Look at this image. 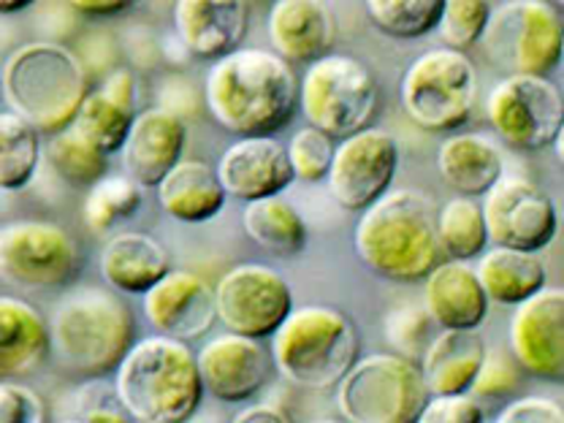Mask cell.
<instances>
[{
    "label": "cell",
    "instance_id": "6da1fadb",
    "mask_svg": "<svg viewBox=\"0 0 564 423\" xmlns=\"http://www.w3.org/2000/svg\"><path fill=\"white\" fill-rule=\"evenodd\" d=\"M302 79L278 52L242 46L215 61L204 82L209 117L239 139L272 137L293 120Z\"/></svg>",
    "mask_w": 564,
    "mask_h": 423
},
{
    "label": "cell",
    "instance_id": "7a4b0ae2",
    "mask_svg": "<svg viewBox=\"0 0 564 423\" xmlns=\"http://www.w3.org/2000/svg\"><path fill=\"white\" fill-rule=\"evenodd\" d=\"M52 361L68 378L98 380L117 372L137 345V321L117 291L82 285L63 293L50 317Z\"/></svg>",
    "mask_w": 564,
    "mask_h": 423
},
{
    "label": "cell",
    "instance_id": "3957f363",
    "mask_svg": "<svg viewBox=\"0 0 564 423\" xmlns=\"http://www.w3.org/2000/svg\"><path fill=\"white\" fill-rule=\"evenodd\" d=\"M356 256L369 272L393 282L426 280L443 263L437 212L421 191L399 187L361 212L352 231Z\"/></svg>",
    "mask_w": 564,
    "mask_h": 423
},
{
    "label": "cell",
    "instance_id": "277c9868",
    "mask_svg": "<svg viewBox=\"0 0 564 423\" xmlns=\"http://www.w3.org/2000/svg\"><path fill=\"white\" fill-rule=\"evenodd\" d=\"M90 93L85 61L55 41L17 46L3 63L6 104L44 137L70 128Z\"/></svg>",
    "mask_w": 564,
    "mask_h": 423
},
{
    "label": "cell",
    "instance_id": "5b68a950",
    "mask_svg": "<svg viewBox=\"0 0 564 423\" xmlns=\"http://www.w3.org/2000/svg\"><path fill=\"white\" fill-rule=\"evenodd\" d=\"M111 380L137 423H187L207 393L191 345L163 334L137 339Z\"/></svg>",
    "mask_w": 564,
    "mask_h": 423
},
{
    "label": "cell",
    "instance_id": "8992f818",
    "mask_svg": "<svg viewBox=\"0 0 564 423\" xmlns=\"http://www.w3.org/2000/svg\"><path fill=\"white\" fill-rule=\"evenodd\" d=\"M278 375L304 391H326L361 358V337L348 313L328 304L296 307L272 337Z\"/></svg>",
    "mask_w": 564,
    "mask_h": 423
},
{
    "label": "cell",
    "instance_id": "52a82bcc",
    "mask_svg": "<svg viewBox=\"0 0 564 423\" xmlns=\"http://www.w3.org/2000/svg\"><path fill=\"white\" fill-rule=\"evenodd\" d=\"M399 101L410 122L432 133L462 128L478 106V70L464 52L437 46L404 68Z\"/></svg>",
    "mask_w": 564,
    "mask_h": 423
},
{
    "label": "cell",
    "instance_id": "ba28073f",
    "mask_svg": "<svg viewBox=\"0 0 564 423\" xmlns=\"http://www.w3.org/2000/svg\"><path fill=\"white\" fill-rule=\"evenodd\" d=\"M378 106V79L358 57L332 52L304 70L299 109L307 117V126L328 133L334 141H345L352 133L372 128Z\"/></svg>",
    "mask_w": 564,
    "mask_h": 423
},
{
    "label": "cell",
    "instance_id": "9c48e42d",
    "mask_svg": "<svg viewBox=\"0 0 564 423\" xmlns=\"http://www.w3.org/2000/svg\"><path fill=\"white\" fill-rule=\"evenodd\" d=\"M429 399L421 364L397 352H372L358 358L334 402L348 423H415Z\"/></svg>",
    "mask_w": 564,
    "mask_h": 423
},
{
    "label": "cell",
    "instance_id": "30bf717a",
    "mask_svg": "<svg viewBox=\"0 0 564 423\" xmlns=\"http://www.w3.org/2000/svg\"><path fill=\"white\" fill-rule=\"evenodd\" d=\"M564 17L549 0H513L491 14L484 50L508 76H545L562 61Z\"/></svg>",
    "mask_w": 564,
    "mask_h": 423
},
{
    "label": "cell",
    "instance_id": "8fae6325",
    "mask_svg": "<svg viewBox=\"0 0 564 423\" xmlns=\"http://www.w3.org/2000/svg\"><path fill=\"white\" fill-rule=\"evenodd\" d=\"M82 250L52 220H11L0 228V280L22 291H61L76 280Z\"/></svg>",
    "mask_w": 564,
    "mask_h": 423
},
{
    "label": "cell",
    "instance_id": "7c38bea8",
    "mask_svg": "<svg viewBox=\"0 0 564 423\" xmlns=\"http://www.w3.org/2000/svg\"><path fill=\"white\" fill-rule=\"evenodd\" d=\"M486 117L516 150H543L564 126V96L549 76H502L486 96Z\"/></svg>",
    "mask_w": 564,
    "mask_h": 423
},
{
    "label": "cell",
    "instance_id": "4fadbf2b",
    "mask_svg": "<svg viewBox=\"0 0 564 423\" xmlns=\"http://www.w3.org/2000/svg\"><path fill=\"white\" fill-rule=\"evenodd\" d=\"M217 321L231 334L267 339L293 313V293L278 269L263 263H237L215 285Z\"/></svg>",
    "mask_w": 564,
    "mask_h": 423
},
{
    "label": "cell",
    "instance_id": "5bb4252c",
    "mask_svg": "<svg viewBox=\"0 0 564 423\" xmlns=\"http://www.w3.org/2000/svg\"><path fill=\"white\" fill-rule=\"evenodd\" d=\"M494 247L540 252L554 242L560 215L549 193L534 180L505 174L480 202Z\"/></svg>",
    "mask_w": 564,
    "mask_h": 423
},
{
    "label": "cell",
    "instance_id": "9a60e30c",
    "mask_svg": "<svg viewBox=\"0 0 564 423\" xmlns=\"http://www.w3.org/2000/svg\"><path fill=\"white\" fill-rule=\"evenodd\" d=\"M397 166V139L386 128L372 126L337 141V155L326 176V187L343 209L364 212L391 193Z\"/></svg>",
    "mask_w": 564,
    "mask_h": 423
},
{
    "label": "cell",
    "instance_id": "2e32d148",
    "mask_svg": "<svg viewBox=\"0 0 564 423\" xmlns=\"http://www.w3.org/2000/svg\"><path fill=\"white\" fill-rule=\"evenodd\" d=\"M508 345L527 375L564 383V288L545 285L516 307Z\"/></svg>",
    "mask_w": 564,
    "mask_h": 423
},
{
    "label": "cell",
    "instance_id": "e0dca14e",
    "mask_svg": "<svg viewBox=\"0 0 564 423\" xmlns=\"http://www.w3.org/2000/svg\"><path fill=\"white\" fill-rule=\"evenodd\" d=\"M204 391L217 402L239 404L252 399L278 372L272 350L263 348L261 339L242 334H217L196 352Z\"/></svg>",
    "mask_w": 564,
    "mask_h": 423
},
{
    "label": "cell",
    "instance_id": "ac0fdd59",
    "mask_svg": "<svg viewBox=\"0 0 564 423\" xmlns=\"http://www.w3.org/2000/svg\"><path fill=\"white\" fill-rule=\"evenodd\" d=\"M150 326L163 337L191 343L204 337L217 321L215 288L202 274L172 269L150 293L141 296Z\"/></svg>",
    "mask_w": 564,
    "mask_h": 423
},
{
    "label": "cell",
    "instance_id": "d6986e66",
    "mask_svg": "<svg viewBox=\"0 0 564 423\" xmlns=\"http://www.w3.org/2000/svg\"><path fill=\"white\" fill-rule=\"evenodd\" d=\"M217 176L226 196L239 202H261L282 196L293 185V169L282 141L272 137L239 139L217 161Z\"/></svg>",
    "mask_w": 564,
    "mask_h": 423
},
{
    "label": "cell",
    "instance_id": "ffe728a7",
    "mask_svg": "<svg viewBox=\"0 0 564 423\" xmlns=\"http://www.w3.org/2000/svg\"><path fill=\"white\" fill-rule=\"evenodd\" d=\"M172 17L187 55L215 63L242 50L250 6L239 0H176Z\"/></svg>",
    "mask_w": 564,
    "mask_h": 423
},
{
    "label": "cell",
    "instance_id": "44dd1931",
    "mask_svg": "<svg viewBox=\"0 0 564 423\" xmlns=\"http://www.w3.org/2000/svg\"><path fill=\"white\" fill-rule=\"evenodd\" d=\"M185 139L187 126L180 115L163 106L141 109L120 150L122 169L141 187H158L163 176L182 161Z\"/></svg>",
    "mask_w": 564,
    "mask_h": 423
},
{
    "label": "cell",
    "instance_id": "7402d4cb",
    "mask_svg": "<svg viewBox=\"0 0 564 423\" xmlns=\"http://www.w3.org/2000/svg\"><path fill=\"white\" fill-rule=\"evenodd\" d=\"M423 307L437 323L440 332H478L489 315V296L480 285L478 272L467 261L445 258L423 280Z\"/></svg>",
    "mask_w": 564,
    "mask_h": 423
},
{
    "label": "cell",
    "instance_id": "603a6c76",
    "mask_svg": "<svg viewBox=\"0 0 564 423\" xmlns=\"http://www.w3.org/2000/svg\"><path fill=\"white\" fill-rule=\"evenodd\" d=\"M337 22L321 0H278L269 9V41L288 63H315L332 55Z\"/></svg>",
    "mask_w": 564,
    "mask_h": 423
},
{
    "label": "cell",
    "instance_id": "cb8c5ba5",
    "mask_svg": "<svg viewBox=\"0 0 564 423\" xmlns=\"http://www.w3.org/2000/svg\"><path fill=\"white\" fill-rule=\"evenodd\" d=\"M101 278L111 291L126 293V296H144L172 272V256L158 242L155 237L144 231H122L109 237L104 245Z\"/></svg>",
    "mask_w": 564,
    "mask_h": 423
},
{
    "label": "cell",
    "instance_id": "d4e9b609",
    "mask_svg": "<svg viewBox=\"0 0 564 423\" xmlns=\"http://www.w3.org/2000/svg\"><path fill=\"white\" fill-rule=\"evenodd\" d=\"M52 356V332L31 302L0 296V378L14 380Z\"/></svg>",
    "mask_w": 564,
    "mask_h": 423
},
{
    "label": "cell",
    "instance_id": "484cf974",
    "mask_svg": "<svg viewBox=\"0 0 564 423\" xmlns=\"http://www.w3.org/2000/svg\"><path fill=\"white\" fill-rule=\"evenodd\" d=\"M158 204L176 223L198 226L217 217L226 207V191L217 169L196 158H182L155 187Z\"/></svg>",
    "mask_w": 564,
    "mask_h": 423
},
{
    "label": "cell",
    "instance_id": "4316f807",
    "mask_svg": "<svg viewBox=\"0 0 564 423\" xmlns=\"http://www.w3.org/2000/svg\"><path fill=\"white\" fill-rule=\"evenodd\" d=\"M437 169L456 196H486L505 176V155L484 133H454L440 144Z\"/></svg>",
    "mask_w": 564,
    "mask_h": 423
},
{
    "label": "cell",
    "instance_id": "83f0119b",
    "mask_svg": "<svg viewBox=\"0 0 564 423\" xmlns=\"http://www.w3.org/2000/svg\"><path fill=\"white\" fill-rule=\"evenodd\" d=\"M486 343L478 332L445 328L421 361L423 380L432 397H456L473 391L486 358Z\"/></svg>",
    "mask_w": 564,
    "mask_h": 423
},
{
    "label": "cell",
    "instance_id": "f1b7e54d",
    "mask_svg": "<svg viewBox=\"0 0 564 423\" xmlns=\"http://www.w3.org/2000/svg\"><path fill=\"white\" fill-rule=\"evenodd\" d=\"M480 285H484L489 302L499 304H524L534 293L549 285V269H545L540 252L513 250V247H491L478 258Z\"/></svg>",
    "mask_w": 564,
    "mask_h": 423
},
{
    "label": "cell",
    "instance_id": "f546056e",
    "mask_svg": "<svg viewBox=\"0 0 564 423\" xmlns=\"http://www.w3.org/2000/svg\"><path fill=\"white\" fill-rule=\"evenodd\" d=\"M242 226L267 256L291 258L307 247V223L293 204L280 196L245 204Z\"/></svg>",
    "mask_w": 564,
    "mask_h": 423
},
{
    "label": "cell",
    "instance_id": "4dcf8cb0",
    "mask_svg": "<svg viewBox=\"0 0 564 423\" xmlns=\"http://www.w3.org/2000/svg\"><path fill=\"white\" fill-rule=\"evenodd\" d=\"M437 237L440 247L454 261L480 258L489 245L484 207L478 198L454 196L437 209Z\"/></svg>",
    "mask_w": 564,
    "mask_h": 423
},
{
    "label": "cell",
    "instance_id": "1f68e13d",
    "mask_svg": "<svg viewBox=\"0 0 564 423\" xmlns=\"http://www.w3.org/2000/svg\"><path fill=\"white\" fill-rule=\"evenodd\" d=\"M41 161V133L11 109L0 111V187L22 191L31 185Z\"/></svg>",
    "mask_w": 564,
    "mask_h": 423
},
{
    "label": "cell",
    "instance_id": "d6a6232c",
    "mask_svg": "<svg viewBox=\"0 0 564 423\" xmlns=\"http://www.w3.org/2000/svg\"><path fill=\"white\" fill-rule=\"evenodd\" d=\"M137 115V109L115 101L109 93H104L101 87H98V90H93L90 96L85 98V104H82L79 115L70 122V128H74L82 139L90 141L93 147H98L106 155H111L115 150H122Z\"/></svg>",
    "mask_w": 564,
    "mask_h": 423
},
{
    "label": "cell",
    "instance_id": "836d02e7",
    "mask_svg": "<svg viewBox=\"0 0 564 423\" xmlns=\"http://www.w3.org/2000/svg\"><path fill=\"white\" fill-rule=\"evenodd\" d=\"M141 207V185L128 174H106L87 191L82 202V220L93 234H109L120 220L137 215Z\"/></svg>",
    "mask_w": 564,
    "mask_h": 423
},
{
    "label": "cell",
    "instance_id": "e575fe53",
    "mask_svg": "<svg viewBox=\"0 0 564 423\" xmlns=\"http://www.w3.org/2000/svg\"><path fill=\"white\" fill-rule=\"evenodd\" d=\"M46 161L63 182L87 191L109 174V155L82 139L74 128L46 139Z\"/></svg>",
    "mask_w": 564,
    "mask_h": 423
},
{
    "label": "cell",
    "instance_id": "d590c367",
    "mask_svg": "<svg viewBox=\"0 0 564 423\" xmlns=\"http://www.w3.org/2000/svg\"><path fill=\"white\" fill-rule=\"evenodd\" d=\"M445 0H369L367 20L391 39H421L440 28Z\"/></svg>",
    "mask_w": 564,
    "mask_h": 423
},
{
    "label": "cell",
    "instance_id": "8d00e7d4",
    "mask_svg": "<svg viewBox=\"0 0 564 423\" xmlns=\"http://www.w3.org/2000/svg\"><path fill=\"white\" fill-rule=\"evenodd\" d=\"M383 332L386 343L391 345V352L410 358L415 364L423 361V356H426V350L432 348V343L440 334L437 323L432 321L426 307L415 302H402L388 310Z\"/></svg>",
    "mask_w": 564,
    "mask_h": 423
},
{
    "label": "cell",
    "instance_id": "74e56055",
    "mask_svg": "<svg viewBox=\"0 0 564 423\" xmlns=\"http://www.w3.org/2000/svg\"><path fill=\"white\" fill-rule=\"evenodd\" d=\"M491 14L494 6L486 0H445L437 28L440 39L448 50H473L489 31Z\"/></svg>",
    "mask_w": 564,
    "mask_h": 423
},
{
    "label": "cell",
    "instance_id": "f35d334b",
    "mask_svg": "<svg viewBox=\"0 0 564 423\" xmlns=\"http://www.w3.org/2000/svg\"><path fill=\"white\" fill-rule=\"evenodd\" d=\"M285 150L293 176L299 182H310L313 185V182L326 180L328 172H332L334 155H337V141L313 126H304L288 139Z\"/></svg>",
    "mask_w": 564,
    "mask_h": 423
},
{
    "label": "cell",
    "instance_id": "ab89813d",
    "mask_svg": "<svg viewBox=\"0 0 564 423\" xmlns=\"http://www.w3.org/2000/svg\"><path fill=\"white\" fill-rule=\"evenodd\" d=\"M74 408L85 423H137L117 393L115 380H87L74 393Z\"/></svg>",
    "mask_w": 564,
    "mask_h": 423
},
{
    "label": "cell",
    "instance_id": "60d3db41",
    "mask_svg": "<svg viewBox=\"0 0 564 423\" xmlns=\"http://www.w3.org/2000/svg\"><path fill=\"white\" fill-rule=\"evenodd\" d=\"M524 380V369L513 358V352L505 350H486L484 367H480L478 380L473 386L475 399H505L513 397Z\"/></svg>",
    "mask_w": 564,
    "mask_h": 423
},
{
    "label": "cell",
    "instance_id": "b9f144b4",
    "mask_svg": "<svg viewBox=\"0 0 564 423\" xmlns=\"http://www.w3.org/2000/svg\"><path fill=\"white\" fill-rule=\"evenodd\" d=\"M0 423H50V408L31 386L3 380L0 383Z\"/></svg>",
    "mask_w": 564,
    "mask_h": 423
},
{
    "label": "cell",
    "instance_id": "7bdbcfd3",
    "mask_svg": "<svg viewBox=\"0 0 564 423\" xmlns=\"http://www.w3.org/2000/svg\"><path fill=\"white\" fill-rule=\"evenodd\" d=\"M415 423H486V413L473 393L432 397Z\"/></svg>",
    "mask_w": 564,
    "mask_h": 423
},
{
    "label": "cell",
    "instance_id": "ee69618b",
    "mask_svg": "<svg viewBox=\"0 0 564 423\" xmlns=\"http://www.w3.org/2000/svg\"><path fill=\"white\" fill-rule=\"evenodd\" d=\"M491 423H564V408L556 399L529 393L510 399Z\"/></svg>",
    "mask_w": 564,
    "mask_h": 423
},
{
    "label": "cell",
    "instance_id": "f6af8a7d",
    "mask_svg": "<svg viewBox=\"0 0 564 423\" xmlns=\"http://www.w3.org/2000/svg\"><path fill=\"white\" fill-rule=\"evenodd\" d=\"M101 90L109 93L115 101H120V104L131 106V109H137L139 82H137V74H133L131 68H111L109 74L104 76Z\"/></svg>",
    "mask_w": 564,
    "mask_h": 423
},
{
    "label": "cell",
    "instance_id": "bcb514c9",
    "mask_svg": "<svg viewBox=\"0 0 564 423\" xmlns=\"http://www.w3.org/2000/svg\"><path fill=\"white\" fill-rule=\"evenodd\" d=\"M231 423H293V419L288 415V410L280 408V404L258 402V404H250V408L239 410V413L231 419Z\"/></svg>",
    "mask_w": 564,
    "mask_h": 423
},
{
    "label": "cell",
    "instance_id": "7dc6e473",
    "mask_svg": "<svg viewBox=\"0 0 564 423\" xmlns=\"http://www.w3.org/2000/svg\"><path fill=\"white\" fill-rule=\"evenodd\" d=\"M70 9L85 17H115L131 9V3L128 0H79V3H70Z\"/></svg>",
    "mask_w": 564,
    "mask_h": 423
},
{
    "label": "cell",
    "instance_id": "c3c4849f",
    "mask_svg": "<svg viewBox=\"0 0 564 423\" xmlns=\"http://www.w3.org/2000/svg\"><path fill=\"white\" fill-rule=\"evenodd\" d=\"M554 158H556V163H560V166L564 169V126H562V131L556 133V139H554Z\"/></svg>",
    "mask_w": 564,
    "mask_h": 423
},
{
    "label": "cell",
    "instance_id": "681fc988",
    "mask_svg": "<svg viewBox=\"0 0 564 423\" xmlns=\"http://www.w3.org/2000/svg\"><path fill=\"white\" fill-rule=\"evenodd\" d=\"M28 6L31 3H0V11H3V14H14V11L28 9Z\"/></svg>",
    "mask_w": 564,
    "mask_h": 423
},
{
    "label": "cell",
    "instance_id": "f907efd6",
    "mask_svg": "<svg viewBox=\"0 0 564 423\" xmlns=\"http://www.w3.org/2000/svg\"><path fill=\"white\" fill-rule=\"evenodd\" d=\"M187 423H217V421L212 419V415H202V413H198V415H193V419L187 421Z\"/></svg>",
    "mask_w": 564,
    "mask_h": 423
},
{
    "label": "cell",
    "instance_id": "816d5d0a",
    "mask_svg": "<svg viewBox=\"0 0 564 423\" xmlns=\"http://www.w3.org/2000/svg\"><path fill=\"white\" fill-rule=\"evenodd\" d=\"M313 423H348V421H337V419H321V421H313Z\"/></svg>",
    "mask_w": 564,
    "mask_h": 423
},
{
    "label": "cell",
    "instance_id": "f5cc1de1",
    "mask_svg": "<svg viewBox=\"0 0 564 423\" xmlns=\"http://www.w3.org/2000/svg\"><path fill=\"white\" fill-rule=\"evenodd\" d=\"M560 66L564 68V41H562V61H560Z\"/></svg>",
    "mask_w": 564,
    "mask_h": 423
},
{
    "label": "cell",
    "instance_id": "db71d44e",
    "mask_svg": "<svg viewBox=\"0 0 564 423\" xmlns=\"http://www.w3.org/2000/svg\"><path fill=\"white\" fill-rule=\"evenodd\" d=\"M61 423H85V421H79V419H74V421H61Z\"/></svg>",
    "mask_w": 564,
    "mask_h": 423
},
{
    "label": "cell",
    "instance_id": "11a10c76",
    "mask_svg": "<svg viewBox=\"0 0 564 423\" xmlns=\"http://www.w3.org/2000/svg\"><path fill=\"white\" fill-rule=\"evenodd\" d=\"M560 226H564V209H562V217H560Z\"/></svg>",
    "mask_w": 564,
    "mask_h": 423
},
{
    "label": "cell",
    "instance_id": "9f6ffc18",
    "mask_svg": "<svg viewBox=\"0 0 564 423\" xmlns=\"http://www.w3.org/2000/svg\"><path fill=\"white\" fill-rule=\"evenodd\" d=\"M556 6H560V9H564V3H556Z\"/></svg>",
    "mask_w": 564,
    "mask_h": 423
}]
</instances>
